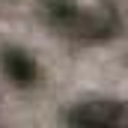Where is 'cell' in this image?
Listing matches in <instances>:
<instances>
[{
	"mask_svg": "<svg viewBox=\"0 0 128 128\" xmlns=\"http://www.w3.org/2000/svg\"><path fill=\"white\" fill-rule=\"evenodd\" d=\"M128 116L122 104L116 101H92V104H78L68 113L72 125H122Z\"/></svg>",
	"mask_w": 128,
	"mask_h": 128,
	"instance_id": "1",
	"label": "cell"
},
{
	"mask_svg": "<svg viewBox=\"0 0 128 128\" xmlns=\"http://www.w3.org/2000/svg\"><path fill=\"white\" fill-rule=\"evenodd\" d=\"M3 74L9 78V84H15V86H33L36 84V78H39V68H36V60H33L27 51H21V48H9V51H3Z\"/></svg>",
	"mask_w": 128,
	"mask_h": 128,
	"instance_id": "2",
	"label": "cell"
}]
</instances>
